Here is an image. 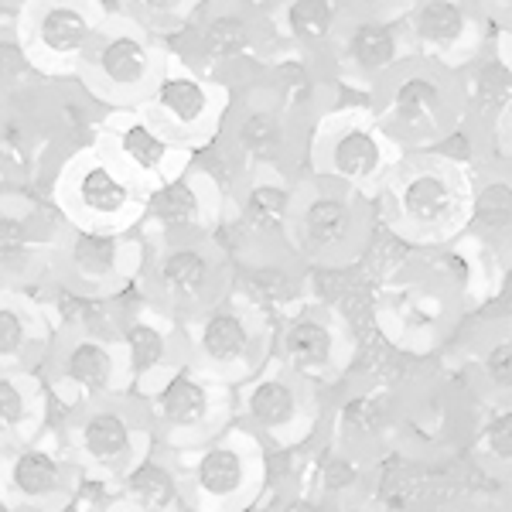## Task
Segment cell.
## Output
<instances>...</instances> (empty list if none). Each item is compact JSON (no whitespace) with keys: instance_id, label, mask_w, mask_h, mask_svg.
<instances>
[{"instance_id":"cell-1","label":"cell","mask_w":512,"mask_h":512,"mask_svg":"<svg viewBox=\"0 0 512 512\" xmlns=\"http://www.w3.org/2000/svg\"><path fill=\"white\" fill-rule=\"evenodd\" d=\"M472 188L475 171L441 161L427 151H414L403 154L373 202L383 205L386 226L414 250V246H441L465 236Z\"/></svg>"},{"instance_id":"cell-2","label":"cell","mask_w":512,"mask_h":512,"mask_svg":"<svg viewBox=\"0 0 512 512\" xmlns=\"http://www.w3.org/2000/svg\"><path fill=\"white\" fill-rule=\"evenodd\" d=\"M373 117L403 154L427 151L465 120L458 76L427 59L403 62L376 86Z\"/></svg>"},{"instance_id":"cell-3","label":"cell","mask_w":512,"mask_h":512,"mask_svg":"<svg viewBox=\"0 0 512 512\" xmlns=\"http://www.w3.org/2000/svg\"><path fill=\"white\" fill-rule=\"evenodd\" d=\"M373 198L352 192L349 185H338L332 178L315 175L311 185L294 192L291 212V243L297 253L321 270L352 267L373 236Z\"/></svg>"},{"instance_id":"cell-4","label":"cell","mask_w":512,"mask_h":512,"mask_svg":"<svg viewBox=\"0 0 512 512\" xmlns=\"http://www.w3.org/2000/svg\"><path fill=\"white\" fill-rule=\"evenodd\" d=\"M400 158L403 151L383 134L373 110H328L311 151L315 175L349 185L366 198L379 195Z\"/></svg>"},{"instance_id":"cell-5","label":"cell","mask_w":512,"mask_h":512,"mask_svg":"<svg viewBox=\"0 0 512 512\" xmlns=\"http://www.w3.org/2000/svg\"><path fill=\"white\" fill-rule=\"evenodd\" d=\"M417 59L458 72L492 41L478 0H414L403 14Z\"/></svg>"},{"instance_id":"cell-6","label":"cell","mask_w":512,"mask_h":512,"mask_svg":"<svg viewBox=\"0 0 512 512\" xmlns=\"http://www.w3.org/2000/svg\"><path fill=\"white\" fill-rule=\"evenodd\" d=\"M417 59L403 18H369L349 14L338 31L328 65L338 82H352L359 89L376 93L386 76H393L403 62Z\"/></svg>"},{"instance_id":"cell-7","label":"cell","mask_w":512,"mask_h":512,"mask_svg":"<svg viewBox=\"0 0 512 512\" xmlns=\"http://www.w3.org/2000/svg\"><path fill=\"white\" fill-rule=\"evenodd\" d=\"M280 355L287 369L325 390L349 373L355 342L345 318L332 304H321L315 311H297L294 318H287L280 332Z\"/></svg>"},{"instance_id":"cell-8","label":"cell","mask_w":512,"mask_h":512,"mask_svg":"<svg viewBox=\"0 0 512 512\" xmlns=\"http://www.w3.org/2000/svg\"><path fill=\"white\" fill-rule=\"evenodd\" d=\"M321 386L297 376L294 369L260 376L253 390L246 393V414L267 437H274L280 448L304 441L321 417Z\"/></svg>"},{"instance_id":"cell-9","label":"cell","mask_w":512,"mask_h":512,"mask_svg":"<svg viewBox=\"0 0 512 512\" xmlns=\"http://www.w3.org/2000/svg\"><path fill=\"white\" fill-rule=\"evenodd\" d=\"M454 76H458L465 120L492 144L495 127H499V120L506 117L512 106V69L489 41V45H485L472 62L461 65Z\"/></svg>"},{"instance_id":"cell-10","label":"cell","mask_w":512,"mask_h":512,"mask_svg":"<svg viewBox=\"0 0 512 512\" xmlns=\"http://www.w3.org/2000/svg\"><path fill=\"white\" fill-rule=\"evenodd\" d=\"M465 239L492 253L512 250V164L492 158L475 171Z\"/></svg>"},{"instance_id":"cell-11","label":"cell","mask_w":512,"mask_h":512,"mask_svg":"<svg viewBox=\"0 0 512 512\" xmlns=\"http://www.w3.org/2000/svg\"><path fill=\"white\" fill-rule=\"evenodd\" d=\"M396 400L383 386H352L335 407V441L338 448L362 451L376 458L383 451V437L393 431Z\"/></svg>"},{"instance_id":"cell-12","label":"cell","mask_w":512,"mask_h":512,"mask_svg":"<svg viewBox=\"0 0 512 512\" xmlns=\"http://www.w3.org/2000/svg\"><path fill=\"white\" fill-rule=\"evenodd\" d=\"M270 86H274L277 106L287 117L311 120V117H325L328 106H332L335 76H325V69L318 72L311 55L297 52V55H284V59L274 62V69H270Z\"/></svg>"},{"instance_id":"cell-13","label":"cell","mask_w":512,"mask_h":512,"mask_svg":"<svg viewBox=\"0 0 512 512\" xmlns=\"http://www.w3.org/2000/svg\"><path fill=\"white\" fill-rule=\"evenodd\" d=\"M345 18H349V11H345L342 0H284V18L280 21H284L287 38L304 55L328 62Z\"/></svg>"},{"instance_id":"cell-14","label":"cell","mask_w":512,"mask_h":512,"mask_svg":"<svg viewBox=\"0 0 512 512\" xmlns=\"http://www.w3.org/2000/svg\"><path fill=\"white\" fill-rule=\"evenodd\" d=\"M294 147V127L291 117L274 106H253L236 123V151L246 161L256 164H280L287 161Z\"/></svg>"},{"instance_id":"cell-15","label":"cell","mask_w":512,"mask_h":512,"mask_svg":"<svg viewBox=\"0 0 512 512\" xmlns=\"http://www.w3.org/2000/svg\"><path fill=\"white\" fill-rule=\"evenodd\" d=\"M472 461L489 482L512 485V407H492L472 437Z\"/></svg>"},{"instance_id":"cell-16","label":"cell","mask_w":512,"mask_h":512,"mask_svg":"<svg viewBox=\"0 0 512 512\" xmlns=\"http://www.w3.org/2000/svg\"><path fill=\"white\" fill-rule=\"evenodd\" d=\"M202 352L212 366H243L256 352L253 328L239 311H212L202 325Z\"/></svg>"},{"instance_id":"cell-17","label":"cell","mask_w":512,"mask_h":512,"mask_svg":"<svg viewBox=\"0 0 512 512\" xmlns=\"http://www.w3.org/2000/svg\"><path fill=\"white\" fill-rule=\"evenodd\" d=\"M475 379L492 407H512V325L489 332L475 352Z\"/></svg>"},{"instance_id":"cell-18","label":"cell","mask_w":512,"mask_h":512,"mask_svg":"<svg viewBox=\"0 0 512 512\" xmlns=\"http://www.w3.org/2000/svg\"><path fill=\"white\" fill-rule=\"evenodd\" d=\"M198 52L209 62H236L253 48V21L239 11L212 14L198 31Z\"/></svg>"},{"instance_id":"cell-19","label":"cell","mask_w":512,"mask_h":512,"mask_svg":"<svg viewBox=\"0 0 512 512\" xmlns=\"http://www.w3.org/2000/svg\"><path fill=\"white\" fill-rule=\"evenodd\" d=\"M198 489L209 499H233L246 489V478H250V465L239 454L233 444H216L202 454L198 461Z\"/></svg>"},{"instance_id":"cell-20","label":"cell","mask_w":512,"mask_h":512,"mask_svg":"<svg viewBox=\"0 0 512 512\" xmlns=\"http://www.w3.org/2000/svg\"><path fill=\"white\" fill-rule=\"evenodd\" d=\"M294 212V188L280 181H260L243 198V222L256 233H287Z\"/></svg>"},{"instance_id":"cell-21","label":"cell","mask_w":512,"mask_h":512,"mask_svg":"<svg viewBox=\"0 0 512 512\" xmlns=\"http://www.w3.org/2000/svg\"><path fill=\"white\" fill-rule=\"evenodd\" d=\"M158 407H161V417L168 420L171 427H195L209 417L212 400H209V390H205L198 379H192L188 373H178L161 390Z\"/></svg>"},{"instance_id":"cell-22","label":"cell","mask_w":512,"mask_h":512,"mask_svg":"<svg viewBox=\"0 0 512 512\" xmlns=\"http://www.w3.org/2000/svg\"><path fill=\"white\" fill-rule=\"evenodd\" d=\"M158 106L178 127H198L209 117V89L192 76H171L158 86Z\"/></svg>"},{"instance_id":"cell-23","label":"cell","mask_w":512,"mask_h":512,"mask_svg":"<svg viewBox=\"0 0 512 512\" xmlns=\"http://www.w3.org/2000/svg\"><path fill=\"white\" fill-rule=\"evenodd\" d=\"M239 287L250 297V304H256L260 311L267 308H284L297 297V277L291 270L274 267V263H263V267H250L239 274Z\"/></svg>"},{"instance_id":"cell-24","label":"cell","mask_w":512,"mask_h":512,"mask_svg":"<svg viewBox=\"0 0 512 512\" xmlns=\"http://www.w3.org/2000/svg\"><path fill=\"white\" fill-rule=\"evenodd\" d=\"M99 65H103L106 79L117 82V86H137V82L151 72V55H147L144 41L120 35L103 48Z\"/></svg>"},{"instance_id":"cell-25","label":"cell","mask_w":512,"mask_h":512,"mask_svg":"<svg viewBox=\"0 0 512 512\" xmlns=\"http://www.w3.org/2000/svg\"><path fill=\"white\" fill-rule=\"evenodd\" d=\"M151 216L168 229H192L202 216V202L188 181H171L151 195Z\"/></svg>"},{"instance_id":"cell-26","label":"cell","mask_w":512,"mask_h":512,"mask_svg":"<svg viewBox=\"0 0 512 512\" xmlns=\"http://www.w3.org/2000/svg\"><path fill=\"white\" fill-rule=\"evenodd\" d=\"M209 274H212V263L198 250H192V246H181V250L168 253L161 263V280L181 297L202 291L209 284Z\"/></svg>"},{"instance_id":"cell-27","label":"cell","mask_w":512,"mask_h":512,"mask_svg":"<svg viewBox=\"0 0 512 512\" xmlns=\"http://www.w3.org/2000/svg\"><path fill=\"white\" fill-rule=\"evenodd\" d=\"M38 35L52 52H72V48H79L89 38V21L76 7H48L41 14Z\"/></svg>"},{"instance_id":"cell-28","label":"cell","mask_w":512,"mask_h":512,"mask_svg":"<svg viewBox=\"0 0 512 512\" xmlns=\"http://www.w3.org/2000/svg\"><path fill=\"white\" fill-rule=\"evenodd\" d=\"M79 195L93 212H120L123 205H127V198H130L127 185H120V181L113 178L106 168L86 171L82 181H79Z\"/></svg>"},{"instance_id":"cell-29","label":"cell","mask_w":512,"mask_h":512,"mask_svg":"<svg viewBox=\"0 0 512 512\" xmlns=\"http://www.w3.org/2000/svg\"><path fill=\"white\" fill-rule=\"evenodd\" d=\"M130 444V427L117 414H99L86 424V448L96 458H117Z\"/></svg>"},{"instance_id":"cell-30","label":"cell","mask_w":512,"mask_h":512,"mask_svg":"<svg viewBox=\"0 0 512 512\" xmlns=\"http://www.w3.org/2000/svg\"><path fill=\"white\" fill-rule=\"evenodd\" d=\"M130 492H134L144 506L164 509L175 499V478H171L168 468H161L158 461H147V465H140L137 472L130 475Z\"/></svg>"},{"instance_id":"cell-31","label":"cell","mask_w":512,"mask_h":512,"mask_svg":"<svg viewBox=\"0 0 512 512\" xmlns=\"http://www.w3.org/2000/svg\"><path fill=\"white\" fill-rule=\"evenodd\" d=\"M14 482H18L21 492L28 495H41V492H52L55 482H59V465H55L48 454H24V458L14 465Z\"/></svg>"},{"instance_id":"cell-32","label":"cell","mask_w":512,"mask_h":512,"mask_svg":"<svg viewBox=\"0 0 512 512\" xmlns=\"http://www.w3.org/2000/svg\"><path fill=\"white\" fill-rule=\"evenodd\" d=\"M123 154H127V158L134 161L137 168L158 171L161 164H164V154H168V147H164V140L158 134H151L147 127L134 123L130 130H123Z\"/></svg>"},{"instance_id":"cell-33","label":"cell","mask_w":512,"mask_h":512,"mask_svg":"<svg viewBox=\"0 0 512 512\" xmlns=\"http://www.w3.org/2000/svg\"><path fill=\"white\" fill-rule=\"evenodd\" d=\"M69 376L76 383L89 386V390H99V386H106V376H110V355L99 345H79L69 359Z\"/></svg>"},{"instance_id":"cell-34","label":"cell","mask_w":512,"mask_h":512,"mask_svg":"<svg viewBox=\"0 0 512 512\" xmlns=\"http://www.w3.org/2000/svg\"><path fill=\"white\" fill-rule=\"evenodd\" d=\"M72 256L86 274H110L117 263V243L110 236H79Z\"/></svg>"},{"instance_id":"cell-35","label":"cell","mask_w":512,"mask_h":512,"mask_svg":"<svg viewBox=\"0 0 512 512\" xmlns=\"http://www.w3.org/2000/svg\"><path fill=\"white\" fill-rule=\"evenodd\" d=\"M236 158H243L239 151H226V144L216 140V144L202 147L198 151V168L205 171L219 188H229L233 185V175H236Z\"/></svg>"},{"instance_id":"cell-36","label":"cell","mask_w":512,"mask_h":512,"mask_svg":"<svg viewBox=\"0 0 512 512\" xmlns=\"http://www.w3.org/2000/svg\"><path fill=\"white\" fill-rule=\"evenodd\" d=\"M127 342H130V359H134V366L140 369V373H144V369H151V366H158V362H161L164 342H161V335L154 332V328L134 325L127 332Z\"/></svg>"},{"instance_id":"cell-37","label":"cell","mask_w":512,"mask_h":512,"mask_svg":"<svg viewBox=\"0 0 512 512\" xmlns=\"http://www.w3.org/2000/svg\"><path fill=\"white\" fill-rule=\"evenodd\" d=\"M349 14H369V18H403L414 0H342Z\"/></svg>"},{"instance_id":"cell-38","label":"cell","mask_w":512,"mask_h":512,"mask_svg":"<svg viewBox=\"0 0 512 512\" xmlns=\"http://www.w3.org/2000/svg\"><path fill=\"white\" fill-rule=\"evenodd\" d=\"M478 7H482L485 21H489L492 38L499 31H512V0H478Z\"/></svg>"},{"instance_id":"cell-39","label":"cell","mask_w":512,"mask_h":512,"mask_svg":"<svg viewBox=\"0 0 512 512\" xmlns=\"http://www.w3.org/2000/svg\"><path fill=\"white\" fill-rule=\"evenodd\" d=\"M24 250V226L18 219H0V256H18Z\"/></svg>"},{"instance_id":"cell-40","label":"cell","mask_w":512,"mask_h":512,"mask_svg":"<svg viewBox=\"0 0 512 512\" xmlns=\"http://www.w3.org/2000/svg\"><path fill=\"white\" fill-rule=\"evenodd\" d=\"M21 414H24V407H21L18 390H14L11 383H0V427L18 424Z\"/></svg>"},{"instance_id":"cell-41","label":"cell","mask_w":512,"mask_h":512,"mask_svg":"<svg viewBox=\"0 0 512 512\" xmlns=\"http://www.w3.org/2000/svg\"><path fill=\"white\" fill-rule=\"evenodd\" d=\"M492 154L499 161H506L512 164V106H509V113L499 120V127H495V137H492Z\"/></svg>"},{"instance_id":"cell-42","label":"cell","mask_w":512,"mask_h":512,"mask_svg":"<svg viewBox=\"0 0 512 512\" xmlns=\"http://www.w3.org/2000/svg\"><path fill=\"white\" fill-rule=\"evenodd\" d=\"M21 321L14 311H0V355L4 352H11V349H18L21 345Z\"/></svg>"},{"instance_id":"cell-43","label":"cell","mask_w":512,"mask_h":512,"mask_svg":"<svg viewBox=\"0 0 512 512\" xmlns=\"http://www.w3.org/2000/svg\"><path fill=\"white\" fill-rule=\"evenodd\" d=\"M24 69V55L14 41H0V79H14Z\"/></svg>"},{"instance_id":"cell-44","label":"cell","mask_w":512,"mask_h":512,"mask_svg":"<svg viewBox=\"0 0 512 512\" xmlns=\"http://www.w3.org/2000/svg\"><path fill=\"white\" fill-rule=\"evenodd\" d=\"M448 512H506V509H502V502H458Z\"/></svg>"},{"instance_id":"cell-45","label":"cell","mask_w":512,"mask_h":512,"mask_svg":"<svg viewBox=\"0 0 512 512\" xmlns=\"http://www.w3.org/2000/svg\"><path fill=\"white\" fill-rule=\"evenodd\" d=\"M492 48L506 59V65L512 69V31H499V35L492 38Z\"/></svg>"},{"instance_id":"cell-46","label":"cell","mask_w":512,"mask_h":512,"mask_svg":"<svg viewBox=\"0 0 512 512\" xmlns=\"http://www.w3.org/2000/svg\"><path fill=\"white\" fill-rule=\"evenodd\" d=\"M151 11H158V14H164V11H171V7H178L181 0H144Z\"/></svg>"},{"instance_id":"cell-47","label":"cell","mask_w":512,"mask_h":512,"mask_svg":"<svg viewBox=\"0 0 512 512\" xmlns=\"http://www.w3.org/2000/svg\"><path fill=\"white\" fill-rule=\"evenodd\" d=\"M502 509L512 512V485H509V489H502Z\"/></svg>"},{"instance_id":"cell-48","label":"cell","mask_w":512,"mask_h":512,"mask_svg":"<svg viewBox=\"0 0 512 512\" xmlns=\"http://www.w3.org/2000/svg\"><path fill=\"white\" fill-rule=\"evenodd\" d=\"M65 512H76V509H65Z\"/></svg>"}]
</instances>
